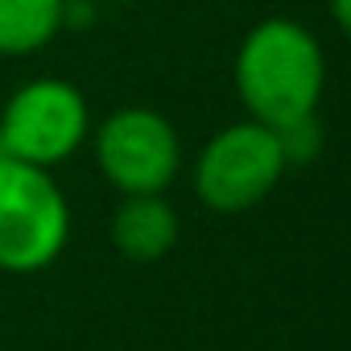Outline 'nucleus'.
<instances>
[{"label": "nucleus", "mask_w": 351, "mask_h": 351, "mask_svg": "<svg viewBox=\"0 0 351 351\" xmlns=\"http://www.w3.org/2000/svg\"><path fill=\"white\" fill-rule=\"evenodd\" d=\"M285 169L289 161H285L281 136L256 120H236L199 149L191 178L207 211L244 215L277 191Z\"/></svg>", "instance_id": "7ed1b4c3"}, {"label": "nucleus", "mask_w": 351, "mask_h": 351, "mask_svg": "<svg viewBox=\"0 0 351 351\" xmlns=\"http://www.w3.org/2000/svg\"><path fill=\"white\" fill-rule=\"evenodd\" d=\"M91 132L87 99L66 79H29L0 112V157L54 169L75 157Z\"/></svg>", "instance_id": "20e7f679"}, {"label": "nucleus", "mask_w": 351, "mask_h": 351, "mask_svg": "<svg viewBox=\"0 0 351 351\" xmlns=\"http://www.w3.org/2000/svg\"><path fill=\"white\" fill-rule=\"evenodd\" d=\"M178 232V211L165 203V195H124L108 223L112 248L132 265H157L161 256H169Z\"/></svg>", "instance_id": "423d86ee"}, {"label": "nucleus", "mask_w": 351, "mask_h": 351, "mask_svg": "<svg viewBox=\"0 0 351 351\" xmlns=\"http://www.w3.org/2000/svg\"><path fill=\"white\" fill-rule=\"evenodd\" d=\"M232 79L248 120L285 132L318 116V99L326 87V54L302 21L269 17L244 34Z\"/></svg>", "instance_id": "f257e3e1"}, {"label": "nucleus", "mask_w": 351, "mask_h": 351, "mask_svg": "<svg viewBox=\"0 0 351 351\" xmlns=\"http://www.w3.org/2000/svg\"><path fill=\"white\" fill-rule=\"evenodd\" d=\"M71 236V207L54 173L0 157V273H42L50 269Z\"/></svg>", "instance_id": "f03ea898"}, {"label": "nucleus", "mask_w": 351, "mask_h": 351, "mask_svg": "<svg viewBox=\"0 0 351 351\" xmlns=\"http://www.w3.org/2000/svg\"><path fill=\"white\" fill-rule=\"evenodd\" d=\"M95 165L104 182L120 195H165L182 169V141L153 108H116L91 132Z\"/></svg>", "instance_id": "39448f33"}, {"label": "nucleus", "mask_w": 351, "mask_h": 351, "mask_svg": "<svg viewBox=\"0 0 351 351\" xmlns=\"http://www.w3.org/2000/svg\"><path fill=\"white\" fill-rule=\"evenodd\" d=\"M330 5H335V25L347 29V0H330Z\"/></svg>", "instance_id": "6e6552de"}, {"label": "nucleus", "mask_w": 351, "mask_h": 351, "mask_svg": "<svg viewBox=\"0 0 351 351\" xmlns=\"http://www.w3.org/2000/svg\"><path fill=\"white\" fill-rule=\"evenodd\" d=\"M66 29V0H0V54L25 58Z\"/></svg>", "instance_id": "0eeeda50"}]
</instances>
